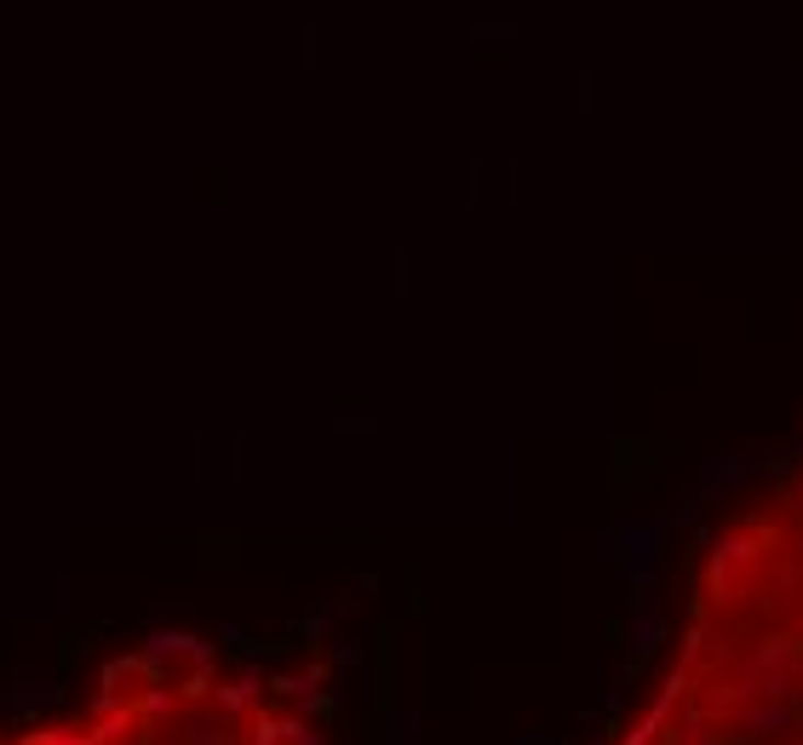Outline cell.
I'll use <instances>...</instances> for the list:
<instances>
[{
	"instance_id": "6da1fadb",
	"label": "cell",
	"mask_w": 803,
	"mask_h": 745,
	"mask_svg": "<svg viewBox=\"0 0 803 745\" xmlns=\"http://www.w3.org/2000/svg\"><path fill=\"white\" fill-rule=\"evenodd\" d=\"M620 745H803V459L706 533L671 665Z\"/></svg>"
}]
</instances>
